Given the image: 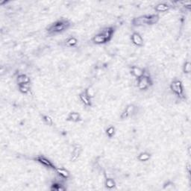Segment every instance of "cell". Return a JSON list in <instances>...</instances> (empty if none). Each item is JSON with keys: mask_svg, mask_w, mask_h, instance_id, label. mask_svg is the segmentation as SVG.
<instances>
[{"mask_svg": "<svg viewBox=\"0 0 191 191\" xmlns=\"http://www.w3.org/2000/svg\"><path fill=\"white\" fill-rule=\"evenodd\" d=\"M170 5L167 3H159L155 7V10L158 12H165L170 10Z\"/></svg>", "mask_w": 191, "mask_h": 191, "instance_id": "8fae6325", "label": "cell"}, {"mask_svg": "<svg viewBox=\"0 0 191 191\" xmlns=\"http://www.w3.org/2000/svg\"><path fill=\"white\" fill-rule=\"evenodd\" d=\"M79 98H80V100L82 101V103H83L84 105H86V106H91V98L87 95L86 93L82 92V94H79Z\"/></svg>", "mask_w": 191, "mask_h": 191, "instance_id": "7c38bea8", "label": "cell"}, {"mask_svg": "<svg viewBox=\"0 0 191 191\" xmlns=\"http://www.w3.org/2000/svg\"><path fill=\"white\" fill-rule=\"evenodd\" d=\"M191 70V66L190 61L185 62L184 65V73H190Z\"/></svg>", "mask_w": 191, "mask_h": 191, "instance_id": "603a6c76", "label": "cell"}, {"mask_svg": "<svg viewBox=\"0 0 191 191\" xmlns=\"http://www.w3.org/2000/svg\"><path fill=\"white\" fill-rule=\"evenodd\" d=\"M17 82L19 85H29L30 83V79L25 74H21L18 75L17 77Z\"/></svg>", "mask_w": 191, "mask_h": 191, "instance_id": "5bb4252c", "label": "cell"}, {"mask_svg": "<svg viewBox=\"0 0 191 191\" xmlns=\"http://www.w3.org/2000/svg\"><path fill=\"white\" fill-rule=\"evenodd\" d=\"M86 93V94L89 96L90 98H93L94 96V90H93L91 88H88L86 91H85Z\"/></svg>", "mask_w": 191, "mask_h": 191, "instance_id": "d4e9b609", "label": "cell"}, {"mask_svg": "<svg viewBox=\"0 0 191 191\" xmlns=\"http://www.w3.org/2000/svg\"><path fill=\"white\" fill-rule=\"evenodd\" d=\"M81 116L79 113L77 112H71L69 113V116H68V120H70L72 122H78L81 121Z\"/></svg>", "mask_w": 191, "mask_h": 191, "instance_id": "2e32d148", "label": "cell"}, {"mask_svg": "<svg viewBox=\"0 0 191 191\" xmlns=\"http://www.w3.org/2000/svg\"><path fill=\"white\" fill-rule=\"evenodd\" d=\"M135 111V106L132 104L131 105H128V106L126 107L125 110H124L123 112L120 115V118L122 119H125L129 117L131 115H132L134 113Z\"/></svg>", "mask_w": 191, "mask_h": 191, "instance_id": "8992f818", "label": "cell"}, {"mask_svg": "<svg viewBox=\"0 0 191 191\" xmlns=\"http://www.w3.org/2000/svg\"><path fill=\"white\" fill-rule=\"evenodd\" d=\"M69 26H70V23L69 21L66 20H60L53 23L49 28L48 31L51 34L61 33V32H64L66 29H69Z\"/></svg>", "mask_w": 191, "mask_h": 191, "instance_id": "6da1fadb", "label": "cell"}, {"mask_svg": "<svg viewBox=\"0 0 191 191\" xmlns=\"http://www.w3.org/2000/svg\"><path fill=\"white\" fill-rule=\"evenodd\" d=\"M64 187H63V185H61L60 184H58V183H55V184H53V185H52V190H64Z\"/></svg>", "mask_w": 191, "mask_h": 191, "instance_id": "cb8c5ba5", "label": "cell"}, {"mask_svg": "<svg viewBox=\"0 0 191 191\" xmlns=\"http://www.w3.org/2000/svg\"><path fill=\"white\" fill-rule=\"evenodd\" d=\"M93 42L96 44H103V43H107L108 40L105 38V37L102 35V33H99L98 35H96V36H94L92 39Z\"/></svg>", "mask_w": 191, "mask_h": 191, "instance_id": "9c48e42d", "label": "cell"}, {"mask_svg": "<svg viewBox=\"0 0 191 191\" xmlns=\"http://www.w3.org/2000/svg\"><path fill=\"white\" fill-rule=\"evenodd\" d=\"M132 24L134 26H149V15L134 18L132 21Z\"/></svg>", "mask_w": 191, "mask_h": 191, "instance_id": "5b68a950", "label": "cell"}, {"mask_svg": "<svg viewBox=\"0 0 191 191\" xmlns=\"http://www.w3.org/2000/svg\"><path fill=\"white\" fill-rule=\"evenodd\" d=\"M115 185H116V184H115L114 179H112V178H106V180H105V186H106L107 188L112 189L115 187Z\"/></svg>", "mask_w": 191, "mask_h": 191, "instance_id": "d6986e66", "label": "cell"}, {"mask_svg": "<svg viewBox=\"0 0 191 191\" xmlns=\"http://www.w3.org/2000/svg\"><path fill=\"white\" fill-rule=\"evenodd\" d=\"M170 88L172 92L179 97H182L184 96V88H183L182 83L179 80H175L172 82L170 85Z\"/></svg>", "mask_w": 191, "mask_h": 191, "instance_id": "7a4b0ae2", "label": "cell"}, {"mask_svg": "<svg viewBox=\"0 0 191 191\" xmlns=\"http://www.w3.org/2000/svg\"><path fill=\"white\" fill-rule=\"evenodd\" d=\"M28 85H19L20 91L22 94H26L29 92V88H28Z\"/></svg>", "mask_w": 191, "mask_h": 191, "instance_id": "44dd1931", "label": "cell"}, {"mask_svg": "<svg viewBox=\"0 0 191 191\" xmlns=\"http://www.w3.org/2000/svg\"><path fill=\"white\" fill-rule=\"evenodd\" d=\"M43 118L44 122H46L48 125H50V126L52 125V124H53V120H52V119L50 116H48V115H45V116H43Z\"/></svg>", "mask_w": 191, "mask_h": 191, "instance_id": "7402d4cb", "label": "cell"}, {"mask_svg": "<svg viewBox=\"0 0 191 191\" xmlns=\"http://www.w3.org/2000/svg\"><path fill=\"white\" fill-rule=\"evenodd\" d=\"M152 82L150 78L148 75H143L139 79H137V87L140 90H146L149 87Z\"/></svg>", "mask_w": 191, "mask_h": 191, "instance_id": "3957f363", "label": "cell"}, {"mask_svg": "<svg viewBox=\"0 0 191 191\" xmlns=\"http://www.w3.org/2000/svg\"><path fill=\"white\" fill-rule=\"evenodd\" d=\"M115 134V128L114 126H110L107 128L106 130V134L108 137L111 138L114 137Z\"/></svg>", "mask_w": 191, "mask_h": 191, "instance_id": "ffe728a7", "label": "cell"}, {"mask_svg": "<svg viewBox=\"0 0 191 191\" xmlns=\"http://www.w3.org/2000/svg\"><path fill=\"white\" fill-rule=\"evenodd\" d=\"M78 40L75 38H73V37H71V38H68L67 40H66V44L67 46H70V47H72V46H75V45L77 44Z\"/></svg>", "mask_w": 191, "mask_h": 191, "instance_id": "ac0fdd59", "label": "cell"}, {"mask_svg": "<svg viewBox=\"0 0 191 191\" xmlns=\"http://www.w3.org/2000/svg\"><path fill=\"white\" fill-rule=\"evenodd\" d=\"M131 39L132 43H134L135 46H140V47L143 46V39L142 38V37L140 36L139 33H137V32L133 33Z\"/></svg>", "mask_w": 191, "mask_h": 191, "instance_id": "52a82bcc", "label": "cell"}, {"mask_svg": "<svg viewBox=\"0 0 191 191\" xmlns=\"http://www.w3.org/2000/svg\"><path fill=\"white\" fill-rule=\"evenodd\" d=\"M150 158H151V155H150V154H149L147 152H142V153L140 154L139 155H138L137 159L139 160L140 161H142V162H143V161H149V160L150 159Z\"/></svg>", "mask_w": 191, "mask_h": 191, "instance_id": "e0dca14e", "label": "cell"}, {"mask_svg": "<svg viewBox=\"0 0 191 191\" xmlns=\"http://www.w3.org/2000/svg\"><path fill=\"white\" fill-rule=\"evenodd\" d=\"M55 171L57 172V173L59 175L62 177V178H68L69 177V172L68 170H66V169L62 168V167H56L55 168Z\"/></svg>", "mask_w": 191, "mask_h": 191, "instance_id": "9a60e30c", "label": "cell"}, {"mask_svg": "<svg viewBox=\"0 0 191 191\" xmlns=\"http://www.w3.org/2000/svg\"><path fill=\"white\" fill-rule=\"evenodd\" d=\"M35 160L38 161V163H40V164H41L42 165L44 166V167H47V168L52 169V170H55V168H56V167L52 164V161H50L48 158L43 156V155H39V156L35 158Z\"/></svg>", "mask_w": 191, "mask_h": 191, "instance_id": "277c9868", "label": "cell"}, {"mask_svg": "<svg viewBox=\"0 0 191 191\" xmlns=\"http://www.w3.org/2000/svg\"><path fill=\"white\" fill-rule=\"evenodd\" d=\"M114 32V28L112 27H108V28H105L103 31H102L101 33L105 37V38L108 40V41H109L111 38H112L113 36V34Z\"/></svg>", "mask_w": 191, "mask_h": 191, "instance_id": "30bf717a", "label": "cell"}, {"mask_svg": "<svg viewBox=\"0 0 191 191\" xmlns=\"http://www.w3.org/2000/svg\"><path fill=\"white\" fill-rule=\"evenodd\" d=\"M82 152V148L80 145L76 144V145L74 146L73 150H72V155H71V161H77L78 158L80 156L81 153Z\"/></svg>", "mask_w": 191, "mask_h": 191, "instance_id": "ba28073f", "label": "cell"}, {"mask_svg": "<svg viewBox=\"0 0 191 191\" xmlns=\"http://www.w3.org/2000/svg\"><path fill=\"white\" fill-rule=\"evenodd\" d=\"M131 73L132 75L137 79L143 76V75H145V72L143 69L140 67H137V66H133L131 67Z\"/></svg>", "mask_w": 191, "mask_h": 191, "instance_id": "4fadbf2b", "label": "cell"}]
</instances>
